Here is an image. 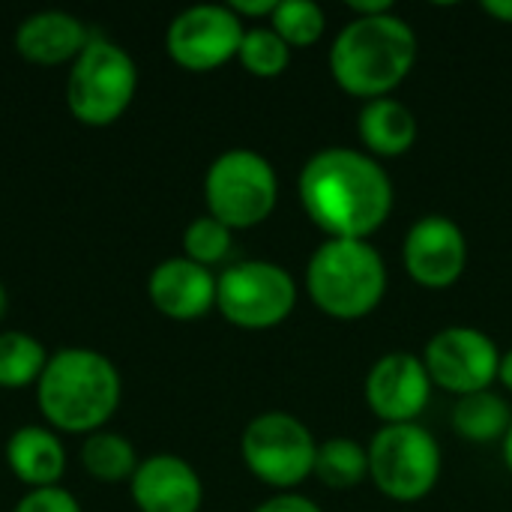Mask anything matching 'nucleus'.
Segmentation results:
<instances>
[{"mask_svg": "<svg viewBox=\"0 0 512 512\" xmlns=\"http://www.w3.org/2000/svg\"><path fill=\"white\" fill-rule=\"evenodd\" d=\"M300 201L330 240H366L393 213V180L369 153L327 147L303 165Z\"/></svg>", "mask_w": 512, "mask_h": 512, "instance_id": "f257e3e1", "label": "nucleus"}, {"mask_svg": "<svg viewBox=\"0 0 512 512\" xmlns=\"http://www.w3.org/2000/svg\"><path fill=\"white\" fill-rule=\"evenodd\" d=\"M417 63V33L393 12L348 21L333 48L330 72L357 99H381L396 90Z\"/></svg>", "mask_w": 512, "mask_h": 512, "instance_id": "f03ea898", "label": "nucleus"}, {"mask_svg": "<svg viewBox=\"0 0 512 512\" xmlns=\"http://www.w3.org/2000/svg\"><path fill=\"white\" fill-rule=\"evenodd\" d=\"M120 372L93 348H63L36 381L42 417L63 432H99L120 405Z\"/></svg>", "mask_w": 512, "mask_h": 512, "instance_id": "7ed1b4c3", "label": "nucleus"}, {"mask_svg": "<svg viewBox=\"0 0 512 512\" xmlns=\"http://www.w3.org/2000/svg\"><path fill=\"white\" fill-rule=\"evenodd\" d=\"M312 303L336 321H360L387 291V267L369 240H327L306 267Z\"/></svg>", "mask_w": 512, "mask_h": 512, "instance_id": "20e7f679", "label": "nucleus"}, {"mask_svg": "<svg viewBox=\"0 0 512 512\" xmlns=\"http://www.w3.org/2000/svg\"><path fill=\"white\" fill-rule=\"evenodd\" d=\"M138 87L135 60L102 36H90L75 57L66 81V105L87 126L114 123L132 102Z\"/></svg>", "mask_w": 512, "mask_h": 512, "instance_id": "39448f33", "label": "nucleus"}, {"mask_svg": "<svg viewBox=\"0 0 512 512\" xmlns=\"http://www.w3.org/2000/svg\"><path fill=\"white\" fill-rule=\"evenodd\" d=\"M204 198L210 216L231 231L255 228L273 213L279 201V180L261 153L237 147L216 156L207 168Z\"/></svg>", "mask_w": 512, "mask_h": 512, "instance_id": "423d86ee", "label": "nucleus"}, {"mask_svg": "<svg viewBox=\"0 0 512 512\" xmlns=\"http://www.w3.org/2000/svg\"><path fill=\"white\" fill-rule=\"evenodd\" d=\"M369 477L393 501H420L441 477V447L417 423L384 426L369 444Z\"/></svg>", "mask_w": 512, "mask_h": 512, "instance_id": "0eeeda50", "label": "nucleus"}, {"mask_svg": "<svg viewBox=\"0 0 512 512\" xmlns=\"http://www.w3.org/2000/svg\"><path fill=\"white\" fill-rule=\"evenodd\" d=\"M240 453L261 483L273 489H294L315 474L318 444L297 417L270 411L246 426Z\"/></svg>", "mask_w": 512, "mask_h": 512, "instance_id": "6e6552de", "label": "nucleus"}, {"mask_svg": "<svg viewBox=\"0 0 512 512\" xmlns=\"http://www.w3.org/2000/svg\"><path fill=\"white\" fill-rule=\"evenodd\" d=\"M297 303L291 273L273 261H240L216 279L219 312L246 330H267L282 324Z\"/></svg>", "mask_w": 512, "mask_h": 512, "instance_id": "1a4fd4ad", "label": "nucleus"}, {"mask_svg": "<svg viewBox=\"0 0 512 512\" xmlns=\"http://www.w3.org/2000/svg\"><path fill=\"white\" fill-rule=\"evenodd\" d=\"M243 18L222 3H198L183 9L165 36L168 54L192 72H207L237 57L243 42Z\"/></svg>", "mask_w": 512, "mask_h": 512, "instance_id": "9d476101", "label": "nucleus"}, {"mask_svg": "<svg viewBox=\"0 0 512 512\" xmlns=\"http://www.w3.org/2000/svg\"><path fill=\"white\" fill-rule=\"evenodd\" d=\"M423 363L432 384L456 396H471L489 390V384L498 378L501 354L483 330L447 327L429 339Z\"/></svg>", "mask_w": 512, "mask_h": 512, "instance_id": "9b49d317", "label": "nucleus"}, {"mask_svg": "<svg viewBox=\"0 0 512 512\" xmlns=\"http://www.w3.org/2000/svg\"><path fill=\"white\" fill-rule=\"evenodd\" d=\"M402 258L417 285L441 291L462 279L468 267V240L453 219L432 213L411 225Z\"/></svg>", "mask_w": 512, "mask_h": 512, "instance_id": "f8f14e48", "label": "nucleus"}, {"mask_svg": "<svg viewBox=\"0 0 512 512\" xmlns=\"http://www.w3.org/2000/svg\"><path fill=\"white\" fill-rule=\"evenodd\" d=\"M432 396V378L426 363L414 354H384L366 375V402L387 426L414 423Z\"/></svg>", "mask_w": 512, "mask_h": 512, "instance_id": "ddd939ff", "label": "nucleus"}, {"mask_svg": "<svg viewBox=\"0 0 512 512\" xmlns=\"http://www.w3.org/2000/svg\"><path fill=\"white\" fill-rule=\"evenodd\" d=\"M129 489L141 512H198L204 501L201 477L174 453H153L138 462Z\"/></svg>", "mask_w": 512, "mask_h": 512, "instance_id": "4468645a", "label": "nucleus"}, {"mask_svg": "<svg viewBox=\"0 0 512 512\" xmlns=\"http://www.w3.org/2000/svg\"><path fill=\"white\" fill-rule=\"evenodd\" d=\"M147 288L153 306L174 321H195L216 306V276L186 255L159 261Z\"/></svg>", "mask_w": 512, "mask_h": 512, "instance_id": "2eb2a0df", "label": "nucleus"}, {"mask_svg": "<svg viewBox=\"0 0 512 512\" xmlns=\"http://www.w3.org/2000/svg\"><path fill=\"white\" fill-rule=\"evenodd\" d=\"M87 42H90L87 27L75 15L60 12V9L33 12L15 30L18 54L33 60V63H45V66L75 60Z\"/></svg>", "mask_w": 512, "mask_h": 512, "instance_id": "dca6fc26", "label": "nucleus"}, {"mask_svg": "<svg viewBox=\"0 0 512 512\" xmlns=\"http://www.w3.org/2000/svg\"><path fill=\"white\" fill-rule=\"evenodd\" d=\"M6 462L12 474L33 486H57L66 471V450L60 438L45 426H18L6 441Z\"/></svg>", "mask_w": 512, "mask_h": 512, "instance_id": "f3484780", "label": "nucleus"}, {"mask_svg": "<svg viewBox=\"0 0 512 512\" xmlns=\"http://www.w3.org/2000/svg\"><path fill=\"white\" fill-rule=\"evenodd\" d=\"M360 141L375 156H402L417 144V117L393 96H381L363 105L357 120Z\"/></svg>", "mask_w": 512, "mask_h": 512, "instance_id": "a211bd4d", "label": "nucleus"}, {"mask_svg": "<svg viewBox=\"0 0 512 512\" xmlns=\"http://www.w3.org/2000/svg\"><path fill=\"white\" fill-rule=\"evenodd\" d=\"M512 426V411L510 405L492 393H471L462 396L456 411H453V429L474 444H489V441H504Z\"/></svg>", "mask_w": 512, "mask_h": 512, "instance_id": "6ab92c4d", "label": "nucleus"}, {"mask_svg": "<svg viewBox=\"0 0 512 512\" xmlns=\"http://www.w3.org/2000/svg\"><path fill=\"white\" fill-rule=\"evenodd\" d=\"M81 462H84L87 474H93L99 483L132 480V474L138 468L135 447L117 432H90L81 447Z\"/></svg>", "mask_w": 512, "mask_h": 512, "instance_id": "aec40b11", "label": "nucleus"}, {"mask_svg": "<svg viewBox=\"0 0 512 512\" xmlns=\"http://www.w3.org/2000/svg\"><path fill=\"white\" fill-rule=\"evenodd\" d=\"M315 477L330 489H354L369 477V450L351 438H330L318 447Z\"/></svg>", "mask_w": 512, "mask_h": 512, "instance_id": "412c9836", "label": "nucleus"}, {"mask_svg": "<svg viewBox=\"0 0 512 512\" xmlns=\"http://www.w3.org/2000/svg\"><path fill=\"white\" fill-rule=\"evenodd\" d=\"M48 354L39 339L30 333L6 330L0 333V387L18 390L27 384H36L45 372Z\"/></svg>", "mask_w": 512, "mask_h": 512, "instance_id": "4be33fe9", "label": "nucleus"}, {"mask_svg": "<svg viewBox=\"0 0 512 512\" xmlns=\"http://www.w3.org/2000/svg\"><path fill=\"white\" fill-rule=\"evenodd\" d=\"M324 9L312 0H279L273 12V30L288 48H309L324 33Z\"/></svg>", "mask_w": 512, "mask_h": 512, "instance_id": "5701e85b", "label": "nucleus"}, {"mask_svg": "<svg viewBox=\"0 0 512 512\" xmlns=\"http://www.w3.org/2000/svg\"><path fill=\"white\" fill-rule=\"evenodd\" d=\"M240 63L258 75V78H276L288 69L291 63V48L282 42V36L273 27H252L243 33L240 51H237Z\"/></svg>", "mask_w": 512, "mask_h": 512, "instance_id": "b1692460", "label": "nucleus"}, {"mask_svg": "<svg viewBox=\"0 0 512 512\" xmlns=\"http://www.w3.org/2000/svg\"><path fill=\"white\" fill-rule=\"evenodd\" d=\"M183 249H186V258L201 267L219 264L231 252V228L213 219L210 213L198 216L183 231Z\"/></svg>", "mask_w": 512, "mask_h": 512, "instance_id": "393cba45", "label": "nucleus"}, {"mask_svg": "<svg viewBox=\"0 0 512 512\" xmlns=\"http://www.w3.org/2000/svg\"><path fill=\"white\" fill-rule=\"evenodd\" d=\"M12 512H81L75 495H69L60 486H45V489H33L27 492Z\"/></svg>", "mask_w": 512, "mask_h": 512, "instance_id": "a878e982", "label": "nucleus"}, {"mask_svg": "<svg viewBox=\"0 0 512 512\" xmlns=\"http://www.w3.org/2000/svg\"><path fill=\"white\" fill-rule=\"evenodd\" d=\"M255 512H321L309 498L303 495H276L270 501H264Z\"/></svg>", "mask_w": 512, "mask_h": 512, "instance_id": "bb28decb", "label": "nucleus"}, {"mask_svg": "<svg viewBox=\"0 0 512 512\" xmlns=\"http://www.w3.org/2000/svg\"><path fill=\"white\" fill-rule=\"evenodd\" d=\"M276 6H279V0H234L231 3V9L237 15H252V18H258V15H270L273 18Z\"/></svg>", "mask_w": 512, "mask_h": 512, "instance_id": "cd10ccee", "label": "nucleus"}, {"mask_svg": "<svg viewBox=\"0 0 512 512\" xmlns=\"http://www.w3.org/2000/svg\"><path fill=\"white\" fill-rule=\"evenodd\" d=\"M483 12H489L492 18H498L504 24H512V0H486Z\"/></svg>", "mask_w": 512, "mask_h": 512, "instance_id": "c85d7f7f", "label": "nucleus"}, {"mask_svg": "<svg viewBox=\"0 0 512 512\" xmlns=\"http://www.w3.org/2000/svg\"><path fill=\"white\" fill-rule=\"evenodd\" d=\"M498 378H501V384L507 387L512 393V351L507 354H501V366H498Z\"/></svg>", "mask_w": 512, "mask_h": 512, "instance_id": "c756f323", "label": "nucleus"}, {"mask_svg": "<svg viewBox=\"0 0 512 512\" xmlns=\"http://www.w3.org/2000/svg\"><path fill=\"white\" fill-rule=\"evenodd\" d=\"M504 462H507V468H510L512 474V426L510 432H507V438H504Z\"/></svg>", "mask_w": 512, "mask_h": 512, "instance_id": "7c9ffc66", "label": "nucleus"}, {"mask_svg": "<svg viewBox=\"0 0 512 512\" xmlns=\"http://www.w3.org/2000/svg\"><path fill=\"white\" fill-rule=\"evenodd\" d=\"M3 312H6V291H3V285H0V318H3Z\"/></svg>", "mask_w": 512, "mask_h": 512, "instance_id": "2f4dec72", "label": "nucleus"}]
</instances>
